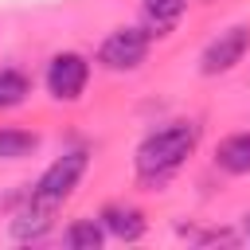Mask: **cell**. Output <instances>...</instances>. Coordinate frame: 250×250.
Listing matches in <instances>:
<instances>
[{
  "label": "cell",
  "instance_id": "cell-1",
  "mask_svg": "<svg viewBox=\"0 0 250 250\" xmlns=\"http://www.w3.org/2000/svg\"><path fill=\"white\" fill-rule=\"evenodd\" d=\"M199 145V125L195 121H172L156 133H148L137 148V172L145 184H160L168 180Z\"/></svg>",
  "mask_w": 250,
  "mask_h": 250
},
{
  "label": "cell",
  "instance_id": "cell-2",
  "mask_svg": "<svg viewBox=\"0 0 250 250\" xmlns=\"http://www.w3.org/2000/svg\"><path fill=\"white\" fill-rule=\"evenodd\" d=\"M86 152L82 148H70V152H62L39 180H35V188H31V195H27V203H35V207H47V211H55L74 188H78V180H82V172H86Z\"/></svg>",
  "mask_w": 250,
  "mask_h": 250
},
{
  "label": "cell",
  "instance_id": "cell-3",
  "mask_svg": "<svg viewBox=\"0 0 250 250\" xmlns=\"http://www.w3.org/2000/svg\"><path fill=\"white\" fill-rule=\"evenodd\" d=\"M86 78H90V62L82 55H74V51L55 55L51 66H47V90L59 102H78L82 90H86Z\"/></svg>",
  "mask_w": 250,
  "mask_h": 250
},
{
  "label": "cell",
  "instance_id": "cell-4",
  "mask_svg": "<svg viewBox=\"0 0 250 250\" xmlns=\"http://www.w3.org/2000/svg\"><path fill=\"white\" fill-rule=\"evenodd\" d=\"M145 55H148V35L141 27H121L102 43L98 62L105 70H133V66L145 62Z\"/></svg>",
  "mask_w": 250,
  "mask_h": 250
},
{
  "label": "cell",
  "instance_id": "cell-5",
  "mask_svg": "<svg viewBox=\"0 0 250 250\" xmlns=\"http://www.w3.org/2000/svg\"><path fill=\"white\" fill-rule=\"evenodd\" d=\"M246 47H250V27L234 23V27L219 31V39H211V43H207V51H203V59H199L203 74H227L230 66H238V62H242Z\"/></svg>",
  "mask_w": 250,
  "mask_h": 250
},
{
  "label": "cell",
  "instance_id": "cell-6",
  "mask_svg": "<svg viewBox=\"0 0 250 250\" xmlns=\"http://www.w3.org/2000/svg\"><path fill=\"white\" fill-rule=\"evenodd\" d=\"M102 223H105V230L117 234L121 242H137V238L145 234V215H141L137 207H121V203H113V207L102 211Z\"/></svg>",
  "mask_w": 250,
  "mask_h": 250
},
{
  "label": "cell",
  "instance_id": "cell-7",
  "mask_svg": "<svg viewBox=\"0 0 250 250\" xmlns=\"http://www.w3.org/2000/svg\"><path fill=\"white\" fill-rule=\"evenodd\" d=\"M47 230H51V211H47V207L27 203V207L12 219V238H20V242H39Z\"/></svg>",
  "mask_w": 250,
  "mask_h": 250
},
{
  "label": "cell",
  "instance_id": "cell-8",
  "mask_svg": "<svg viewBox=\"0 0 250 250\" xmlns=\"http://www.w3.org/2000/svg\"><path fill=\"white\" fill-rule=\"evenodd\" d=\"M215 160H219V168H227V172H234V176H246V172H250V133L227 137V141L215 148Z\"/></svg>",
  "mask_w": 250,
  "mask_h": 250
},
{
  "label": "cell",
  "instance_id": "cell-9",
  "mask_svg": "<svg viewBox=\"0 0 250 250\" xmlns=\"http://www.w3.org/2000/svg\"><path fill=\"white\" fill-rule=\"evenodd\" d=\"M27 94H31L27 74H20L16 66H4V70H0V109H16Z\"/></svg>",
  "mask_w": 250,
  "mask_h": 250
},
{
  "label": "cell",
  "instance_id": "cell-10",
  "mask_svg": "<svg viewBox=\"0 0 250 250\" xmlns=\"http://www.w3.org/2000/svg\"><path fill=\"white\" fill-rule=\"evenodd\" d=\"M62 238H66V246H70V250H98L105 234H102V223H94V219H78V223H70V227H66V234H62Z\"/></svg>",
  "mask_w": 250,
  "mask_h": 250
},
{
  "label": "cell",
  "instance_id": "cell-11",
  "mask_svg": "<svg viewBox=\"0 0 250 250\" xmlns=\"http://www.w3.org/2000/svg\"><path fill=\"white\" fill-rule=\"evenodd\" d=\"M35 133H23V129H0V156L4 160H23L35 152Z\"/></svg>",
  "mask_w": 250,
  "mask_h": 250
},
{
  "label": "cell",
  "instance_id": "cell-12",
  "mask_svg": "<svg viewBox=\"0 0 250 250\" xmlns=\"http://www.w3.org/2000/svg\"><path fill=\"white\" fill-rule=\"evenodd\" d=\"M145 12H148V20L160 27V35H164V27L184 12V0H145Z\"/></svg>",
  "mask_w": 250,
  "mask_h": 250
},
{
  "label": "cell",
  "instance_id": "cell-13",
  "mask_svg": "<svg viewBox=\"0 0 250 250\" xmlns=\"http://www.w3.org/2000/svg\"><path fill=\"white\" fill-rule=\"evenodd\" d=\"M246 238H250V215H246Z\"/></svg>",
  "mask_w": 250,
  "mask_h": 250
}]
</instances>
